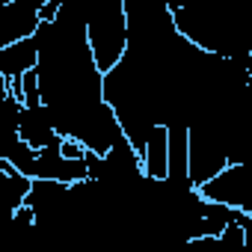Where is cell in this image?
<instances>
[{
	"mask_svg": "<svg viewBox=\"0 0 252 252\" xmlns=\"http://www.w3.org/2000/svg\"><path fill=\"white\" fill-rule=\"evenodd\" d=\"M196 190L211 202H220V205H228L234 211L252 214V172H249L246 160L225 163L220 172H214Z\"/></svg>",
	"mask_w": 252,
	"mask_h": 252,
	"instance_id": "cell-1",
	"label": "cell"
},
{
	"mask_svg": "<svg viewBox=\"0 0 252 252\" xmlns=\"http://www.w3.org/2000/svg\"><path fill=\"white\" fill-rule=\"evenodd\" d=\"M18 137L27 146H33V149L60 143V134L54 131V119H51V110H48L45 101H39V104H21V113H18Z\"/></svg>",
	"mask_w": 252,
	"mask_h": 252,
	"instance_id": "cell-2",
	"label": "cell"
},
{
	"mask_svg": "<svg viewBox=\"0 0 252 252\" xmlns=\"http://www.w3.org/2000/svg\"><path fill=\"white\" fill-rule=\"evenodd\" d=\"M33 65H36V39L33 36L18 39V42H9V45H0V71H3V77L9 83V95L18 98L21 77Z\"/></svg>",
	"mask_w": 252,
	"mask_h": 252,
	"instance_id": "cell-3",
	"label": "cell"
},
{
	"mask_svg": "<svg viewBox=\"0 0 252 252\" xmlns=\"http://www.w3.org/2000/svg\"><path fill=\"white\" fill-rule=\"evenodd\" d=\"M39 9L24 0H6L0 6V45H9L18 39H27L39 27Z\"/></svg>",
	"mask_w": 252,
	"mask_h": 252,
	"instance_id": "cell-4",
	"label": "cell"
},
{
	"mask_svg": "<svg viewBox=\"0 0 252 252\" xmlns=\"http://www.w3.org/2000/svg\"><path fill=\"white\" fill-rule=\"evenodd\" d=\"M140 160H143V172L149 178H166V163H169V140H166V128L155 125L146 134V143L140 149Z\"/></svg>",
	"mask_w": 252,
	"mask_h": 252,
	"instance_id": "cell-5",
	"label": "cell"
},
{
	"mask_svg": "<svg viewBox=\"0 0 252 252\" xmlns=\"http://www.w3.org/2000/svg\"><path fill=\"white\" fill-rule=\"evenodd\" d=\"M27 190H30V178L24 172H18L9 160L0 158V202L15 211V208L24 205Z\"/></svg>",
	"mask_w": 252,
	"mask_h": 252,
	"instance_id": "cell-6",
	"label": "cell"
},
{
	"mask_svg": "<svg viewBox=\"0 0 252 252\" xmlns=\"http://www.w3.org/2000/svg\"><path fill=\"white\" fill-rule=\"evenodd\" d=\"M18 113H21V101L15 95H6L0 101V158L21 140L18 137Z\"/></svg>",
	"mask_w": 252,
	"mask_h": 252,
	"instance_id": "cell-7",
	"label": "cell"
}]
</instances>
